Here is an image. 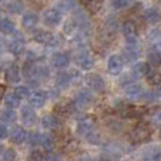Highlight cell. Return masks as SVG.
<instances>
[{
  "label": "cell",
  "instance_id": "cell-1",
  "mask_svg": "<svg viewBox=\"0 0 161 161\" xmlns=\"http://www.w3.org/2000/svg\"><path fill=\"white\" fill-rule=\"evenodd\" d=\"M153 136V129L147 125V123H142L140 122L139 125H136L133 127V130L130 131L129 134V139L133 144H143V143L148 142Z\"/></svg>",
  "mask_w": 161,
  "mask_h": 161
},
{
  "label": "cell",
  "instance_id": "cell-2",
  "mask_svg": "<svg viewBox=\"0 0 161 161\" xmlns=\"http://www.w3.org/2000/svg\"><path fill=\"white\" fill-rule=\"evenodd\" d=\"M83 85L86 86V89L93 93H102L106 91V80L103 79V76L97 72H89L83 78Z\"/></svg>",
  "mask_w": 161,
  "mask_h": 161
},
{
  "label": "cell",
  "instance_id": "cell-3",
  "mask_svg": "<svg viewBox=\"0 0 161 161\" xmlns=\"http://www.w3.org/2000/svg\"><path fill=\"white\" fill-rule=\"evenodd\" d=\"M95 129H96V117L92 116V114H83L76 120L75 133L79 137H86Z\"/></svg>",
  "mask_w": 161,
  "mask_h": 161
},
{
  "label": "cell",
  "instance_id": "cell-4",
  "mask_svg": "<svg viewBox=\"0 0 161 161\" xmlns=\"http://www.w3.org/2000/svg\"><path fill=\"white\" fill-rule=\"evenodd\" d=\"M75 64L78 65L79 69L82 71H91L95 67V58L92 54L85 48V45H80L75 54Z\"/></svg>",
  "mask_w": 161,
  "mask_h": 161
},
{
  "label": "cell",
  "instance_id": "cell-5",
  "mask_svg": "<svg viewBox=\"0 0 161 161\" xmlns=\"http://www.w3.org/2000/svg\"><path fill=\"white\" fill-rule=\"evenodd\" d=\"M74 103H75V108L79 109V110H86V109H89L95 103L93 92L88 91V89H80L78 93H76L75 99H74Z\"/></svg>",
  "mask_w": 161,
  "mask_h": 161
},
{
  "label": "cell",
  "instance_id": "cell-6",
  "mask_svg": "<svg viewBox=\"0 0 161 161\" xmlns=\"http://www.w3.org/2000/svg\"><path fill=\"white\" fill-rule=\"evenodd\" d=\"M123 68H125V61L119 54H112L108 58L106 62V71L110 76H119L123 72Z\"/></svg>",
  "mask_w": 161,
  "mask_h": 161
},
{
  "label": "cell",
  "instance_id": "cell-7",
  "mask_svg": "<svg viewBox=\"0 0 161 161\" xmlns=\"http://www.w3.org/2000/svg\"><path fill=\"white\" fill-rule=\"evenodd\" d=\"M122 34L125 37L127 44H137L139 42V31H137V25L134 21L127 20L122 24Z\"/></svg>",
  "mask_w": 161,
  "mask_h": 161
},
{
  "label": "cell",
  "instance_id": "cell-8",
  "mask_svg": "<svg viewBox=\"0 0 161 161\" xmlns=\"http://www.w3.org/2000/svg\"><path fill=\"white\" fill-rule=\"evenodd\" d=\"M33 40L37 44L45 45V47H55V45H58V38L51 31H47V30L36 31L33 34Z\"/></svg>",
  "mask_w": 161,
  "mask_h": 161
},
{
  "label": "cell",
  "instance_id": "cell-9",
  "mask_svg": "<svg viewBox=\"0 0 161 161\" xmlns=\"http://www.w3.org/2000/svg\"><path fill=\"white\" fill-rule=\"evenodd\" d=\"M62 14L57 7H50L42 13V23L48 27H57L62 23Z\"/></svg>",
  "mask_w": 161,
  "mask_h": 161
},
{
  "label": "cell",
  "instance_id": "cell-10",
  "mask_svg": "<svg viewBox=\"0 0 161 161\" xmlns=\"http://www.w3.org/2000/svg\"><path fill=\"white\" fill-rule=\"evenodd\" d=\"M20 122L23 126L25 127H33L37 122H38V116H37V112L34 110V108L31 106H21V110H20Z\"/></svg>",
  "mask_w": 161,
  "mask_h": 161
},
{
  "label": "cell",
  "instance_id": "cell-11",
  "mask_svg": "<svg viewBox=\"0 0 161 161\" xmlns=\"http://www.w3.org/2000/svg\"><path fill=\"white\" fill-rule=\"evenodd\" d=\"M27 99H28V103H30L31 108H34V109H41V108H44V105L47 103L48 95H47V92L37 89V91L30 92V95H28Z\"/></svg>",
  "mask_w": 161,
  "mask_h": 161
},
{
  "label": "cell",
  "instance_id": "cell-12",
  "mask_svg": "<svg viewBox=\"0 0 161 161\" xmlns=\"http://www.w3.org/2000/svg\"><path fill=\"white\" fill-rule=\"evenodd\" d=\"M8 139H10V142L13 143V144H23V143L25 142V137H27V131H25V129L23 127V126L20 125H13L11 126V129L8 130Z\"/></svg>",
  "mask_w": 161,
  "mask_h": 161
},
{
  "label": "cell",
  "instance_id": "cell-13",
  "mask_svg": "<svg viewBox=\"0 0 161 161\" xmlns=\"http://www.w3.org/2000/svg\"><path fill=\"white\" fill-rule=\"evenodd\" d=\"M41 126L45 129L47 131H57L59 127H61V117H58L57 114L48 113L44 114L41 117Z\"/></svg>",
  "mask_w": 161,
  "mask_h": 161
},
{
  "label": "cell",
  "instance_id": "cell-14",
  "mask_svg": "<svg viewBox=\"0 0 161 161\" xmlns=\"http://www.w3.org/2000/svg\"><path fill=\"white\" fill-rule=\"evenodd\" d=\"M3 74H4L6 82L13 83V85H17V83L21 80V76H23L21 69H20V67L17 64H10L4 71H3Z\"/></svg>",
  "mask_w": 161,
  "mask_h": 161
},
{
  "label": "cell",
  "instance_id": "cell-15",
  "mask_svg": "<svg viewBox=\"0 0 161 161\" xmlns=\"http://www.w3.org/2000/svg\"><path fill=\"white\" fill-rule=\"evenodd\" d=\"M38 144L42 147V150L51 151L55 150L57 147V140H55V136H54L51 131H47V133H40L38 134Z\"/></svg>",
  "mask_w": 161,
  "mask_h": 161
},
{
  "label": "cell",
  "instance_id": "cell-16",
  "mask_svg": "<svg viewBox=\"0 0 161 161\" xmlns=\"http://www.w3.org/2000/svg\"><path fill=\"white\" fill-rule=\"evenodd\" d=\"M51 67L55 68V69H65L68 68V65L71 64V57L68 55L67 53H55L53 57H51L50 61Z\"/></svg>",
  "mask_w": 161,
  "mask_h": 161
},
{
  "label": "cell",
  "instance_id": "cell-17",
  "mask_svg": "<svg viewBox=\"0 0 161 161\" xmlns=\"http://www.w3.org/2000/svg\"><path fill=\"white\" fill-rule=\"evenodd\" d=\"M143 86L140 85V83H137V82H130V83H127V85H125V96H126V99H129V100H139L140 99V96H142V93H143Z\"/></svg>",
  "mask_w": 161,
  "mask_h": 161
},
{
  "label": "cell",
  "instance_id": "cell-18",
  "mask_svg": "<svg viewBox=\"0 0 161 161\" xmlns=\"http://www.w3.org/2000/svg\"><path fill=\"white\" fill-rule=\"evenodd\" d=\"M74 80V76H72V72H68V71H59L58 74L55 75V79H54V82H55V86L57 89H67L68 86L72 83Z\"/></svg>",
  "mask_w": 161,
  "mask_h": 161
},
{
  "label": "cell",
  "instance_id": "cell-19",
  "mask_svg": "<svg viewBox=\"0 0 161 161\" xmlns=\"http://www.w3.org/2000/svg\"><path fill=\"white\" fill-rule=\"evenodd\" d=\"M125 62H136L140 57V50L137 47V44H127V47L123 48L122 55Z\"/></svg>",
  "mask_w": 161,
  "mask_h": 161
},
{
  "label": "cell",
  "instance_id": "cell-20",
  "mask_svg": "<svg viewBox=\"0 0 161 161\" xmlns=\"http://www.w3.org/2000/svg\"><path fill=\"white\" fill-rule=\"evenodd\" d=\"M7 51L14 57H20L23 53L25 51V44H24V38L21 36H19V38L11 40L7 44Z\"/></svg>",
  "mask_w": 161,
  "mask_h": 161
},
{
  "label": "cell",
  "instance_id": "cell-21",
  "mask_svg": "<svg viewBox=\"0 0 161 161\" xmlns=\"http://www.w3.org/2000/svg\"><path fill=\"white\" fill-rule=\"evenodd\" d=\"M150 69H151V67L148 65L147 61H136L134 65L131 67V75H133L134 79L144 78Z\"/></svg>",
  "mask_w": 161,
  "mask_h": 161
},
{
  "label": "cell",
  "instance_id": "cell-22",
  "mask_svg": "<svg viewBox=\"0 0 161 161\" xmlns=\"http://www.w3.org/2000/svg\"><path fill=\"white\" fill-rule=\"evenodd\" d=\"M79 25L80 24H79L78 20H76L75 16L69 17V19H67L64 21V24H62V33H64L65 36H68V37H74L80 28Z\"/></svg>",
  "mask_w": 161,
  "mask_h": 161
},
{
  "label": "cell",
  "instance_id": "cell-23",
  "mask_svg": "<svg viewBox=\"0 0 161 161\" xmlns=\"http://www.w3.org/2000/svg\"><path fill=\"white\" fill-rule=\"evenodd\" d=\"M38 23H40V17L34 11H25L21 16V25L25 30H33L34 27H37Z\"/></svg>",
  "mask_w": 161,
  "mask_h": 161
},
{
  "label": "cell",
  "instance_id": "cell-24",
  "mask_svg": "<svg viewBox=\"0 0 161 161\" xmlns=\"http://www.w3.org/2000/svg\"><path fill=\"white\" fill-rule=\"evenodd\" d=\"M143 19L148 24H157L160 21V11L157 7H148L143 11Z\"/></svg>",
  "mask_w": 161,
  "mask_h": 161
},
{
  "label": "cell",
  "instance_id": "cell-25",
  "mask_svg": "<svg viewBox=\"0 0 161 161\" xmlns=\"http://www.w3.org/2000/svg\"><path fill=\"white\" fill-rule=\"evenodd\" d=\"M55 7L61 13H68L78 8V0H57Z\"/></svg>",
  "mask_w": 161,
  "mask_h": 161
},
{
  "label": "cell",
  "instance_id": "cell-26",
  "mask_svg": "<svg viewBox=\"0 0 161 161\" xmlns=\"http://www.w3.org/2000/svg\"><path fill=\"white\" fill-rule=\"evenodd\" d=\"M0 33L4 36H11L16 33V24L13 20H10L8 17L0 19Z\"/></svg>",
  "mask_w": 161,
  "mask_h": 161
},
{
  "label": "cell",
  "instance_id": "cell-27",
  "mask_svg": "<svg viewBox=\"0 0 161 161\" xmlns=\"http://www.w3.org/2000/svg\"><path fill=\"white\" fill-rule=\"evenodd\" d=\"M17 120V113L16 110H13L11 108H7V106H4V108L0 110V122L2 123H14Z\"/></svg>",
  "mask_w": 161,
  "mask_h": 161
},
{
  "label": "cell",
  "instance_id": "cell-28",
  "mask_svg": "<svg viewBox=\"0 0 161 161\" xmlns=\"http://www.w3.org/2000/svg\"><path fill=\"white\" fill-rule=\"evenodd\" d=\"M160 99L158 89H150V91H143L142 96H140V102L143 103H156Z\"/></svg>",
  "mask_w": 161,
  "mask_h": 161
},
{
  "label": "cell",
  "instance_id": "cell-29",
  "mask_svg": "<svg viewBox=\"0 0 161 161\" xmlns=\"http://www.w3.org/2000/svg\"><path fill=\"white\" fill-rule=\"evenodd\" d=\"M3 100H4L6 106H7V108H11V109H17V108L21 106V99H20L14 92L6 93L4 96H3Z\"/></svg>",
  "mask_w": 161,
  "mask_h": 161
},
{
  "label": "cell",
  "instance_id": "cell-30",
  "mask_svg": "<svg viewBox=\"0 0 161 161\" xmlns=\"http://www.w3.org/2000/svg\"><path fill=\"white\" fill-rule=\"evenodd\" d=\"M143 160L144 161H160V148L157 146L148 147L143 153Z\"/></svg>",
  "mask_w": 161,
  "mask_h": 161
},
{
  "label": "cell",
  "instance_id": "cell-31",
  "mask_svg": "<svg viewBox=\"0 0 161 161\" xmlns=\"http://www.w3.org/2000/svg\"><path fill=\"white\" fill-rule=\"evenodd\" d=\"M147 62H148V65H150V67H153V68L160 67V64H161V55H160L158 48H156V50H151L150 53L147 54Z\"/></svg>",
  "mask_w": 161,
  "mask_h": 161
},
{
  "label": "cell",
  "instance_id": "cell-32",
  "mask_svg": "<svg viewBox=\"0 0 161 161\" xmlns=\"http://www.w3.org/2000/svg\"><path fill=\"white\" fill-rule=\"evenodd\" d=\"M146 78H147V82L150 83L153 88H156V89L160 88V75H158V72H157V71L150 69V71H148V74L146 75Z\"/></svg>",
  "mask_w": 161,
  "mask_h": 161
},
{
  "label": "cell",
  "instance_id": "cell-33",
  "mask_svg": "<svg viewBox=\"0 0 161 161\" xmlns=\"http://www.w3.org/2000/svg\"><path fill=\"white\" fill-rule=\"evenodd\" d=\"M19 160V154L14 148L8 147V148H4L2 153V161H17Z\"/></svg>",
  "mask_w": 161,
  "mask_h": 161
},
{
  "label": "cell",
  "instance_id": "cell-34",
  "mask_svg": "<svg viewBox=\"0 0 161 161\" xmlns=\"http://www.w3.org/2000/svg\"><path fill=\"white\" fill-rule=\"evenodd\" d=\"M13 92L20 97V99H27L31 91H30V88L25 85H16V88H14Z\"/></svg>",
  "mask_w": 161,
  "mask_h": 161
},
{
  "label": "cell",
  "instance_id": "cell-35",
  "mask_svg": "<svg viewBox=\"0 0 161 161\" xmlns=\"http://www.w3.org/2000/svg\"><path fill=\"white\" fill-rule=\"evenodd\" d=\"M7 10L10 11L11 14H20L23 13V3L20 0H14V2L8 3L7 4Z\"/></svg>",
  "mask_w": 161,
  "mask_h": 161
},
{
  "label": "cell",
  "instance_id": "cell-36",
  "mask_svg": "<svg viewBox=\"0 0 161 161\" xmlns=\"http://www.w3.org/2000/svg\"><path fill=\"white\" fill-rule=\"evenodd\" d=\"M85 139H86V142L92 146L100 144V142H102V136H100V133H97V131H95V130L92 131V133H89Z\"/></svg>",
  "mask_w": 161,
  "mask_h": 161
},
{
  "label": "cell",
  "instance_id": "cell-37",
  "mask_svg": "<svg viewBox=\"0 0 161 161\" xmlns=\"http://www.w3.org/2000/svg\"><path fill=\"white\" fill-rule=\"evenodd\" d=\"M38 134L40 133H37V131H30V133H27L25 142L28 143L30 147H36V146H38Z\"/></svg>",
  "mask_w": 161,
  "mask_h": 161
},
{
  "label": "cell",
  "instance_id": "cell-38",
  "mask_svg": "<svg viewBox=\"0 0 161 161\" xmlns=\"http://www.w3.org/2000/svg\"><path fill=\"white\" fill-rule=\"evenodd\" d=\"M130 4V0H110V6L114 10H123Z\"/></svg>",
  "mask_w": 161,
  "mask_h": 161
},
{
  "label": "cell",
  "instance_id": "cell-39",
  "mask_svg": "<svg viewBox=\"0 0 161 161\" xmlns=\"http://www.w3.org/2000/svg\"><path fill=\"white\" fill-rule=\"evenodd\" d=\"M27 161H44V154H42V151L34 148V150L28 154Z\"/></svg>",
  "mask_w": 161,
  "mask_h": 161
},
{
  "label": "cell",
  "instance_id": "cell-40",
  "mask_svg": "<svg viewBox=\"0 0 161 161\" xmlns=\"http://www.w3.org/2000/svg\"><path fill=\"white\" fill-rule=\"evenodd\" d=\"M8 136V129L4 123L0 122V140H4Z\"/></svg>",
  "mask_w": 161,
  "mask_h": 161
},
{
  "label": "cell",
  "instance_id": "cell-41",
  "mask_svg": "<svg viewBox=\"0 0 161 161\" xmlns=\"http://www.w3.org/2000/svg\"><path fill=\"white\" fill-rule=\"evenodd\" d=\"M45 161H61V156L54 153V151H51V153L45 157Z\"/></svg>",
  "mask_w": 161,
  "mask_h": 161
},
{
  "label": "cell",
  "instance_id": "cell-42",
  "mask_svg": "<svg viewBox=\"0 0 161 161\" xmlns=\"http://www.w3.org/2000/svg\"><path fill=\"white\" fill-rule=\"evenodd\" d=\"M76 161H95V158L91 156V154H82Z\"/></svg>",
  "mask_w": 161,
  "mask_h": 161
},
{
  "label": "cell",
  "instance_id": "cell-43",
  "mask_svg": "<svg viewBox=\"0 0 161 161\" xmlns=\"http://www.w3.org/2000/svg\"><path fill=\"white\" fill-rule=\"evenodd\" d=\"M6 95V85L0 83V100H3V96Z\"/></svg>",
  "mask_w": 161,
  "mask_h": 161
},
{
  "label": "cell",
  "instance_id": "cell-44",
  "mask_svg": "<svg viewBox=\"0 0 161 161\" xmlns=\"http://www.w3.org/2000/svg\"><path fill=\"white\" fill-rule=\"evenodd\" d=\"M80 2H82V3H83V4L89 6V3H91V0H80Z\"/></svg>",
  "mask_w": 161,
  "mask_h": 161
},
{
  "label": "cell",
  "instance_id": "cell-45",
  "mask_svg": "<svg viewBox=\"0 0 161 161\" xmlns=\"http://www.w3.org/2000/svg\"><path fill=\"white\" fill-rule=\"evenodd\" d=\"M3 150H4V147H3V146H2V144H0V154H2V153H3Z\"/></svg>",
  "mask_w": 161,
  "mask_h": 161
},
{
  "label": "cell",
  "instance_id": "cell-46",
  "mask_svg": "<svg viewBox=\"0 0 161 161\" xmlns=\"http://www.w3.org/2000/svg\"><path fill=\"white\" fill-rule=\"evenodd\" d=\"M3 72V67H2V64H0V74Z\"/></svg>",
  "mask_w": 161,
  "mask_h": 161
},
{
  "label": "cell",
  "instance_id": "cell-47",
  "mask_svg": "<svg viewBox=\"0 0 161 161\" xmlns=\"http://www.w3.org/2000/svg\"><path fill=\"white\" fill-rule=\"evenodd\" d=\"M3 3H6V0H0V4H3Z\"/></svg>",
  "mask_w": 161,
  "mask_h": 161
},
{
  "label": "cell",
  "instance_id": "cell-48",
  "mask_svg": "<svg viewBox=\"0 0 161 161\" xmlns=\"http://www.w3.org/2000/svg\"><path fill=\"white\" fill-rule=\"evenodd\" d=\"M0 57H2V50H0Z\"/></svg>",
  "mask_w": 161,
  "mask_h": 161
},
{
  "label": "cell",
  "instance_id": "cell-49",
  "mask_svg": "<svg viewBox=\"0 0 161 161\" xmlns=\"http://www.w3.org/2000/svg\"><path fill=\"white\" fill-rule=\"evenodd\" d=\"M0 19H2V13H0Z\"/></svg>",
  "mask_w": 161,
  "mask_h": 161
}]
</instances>
